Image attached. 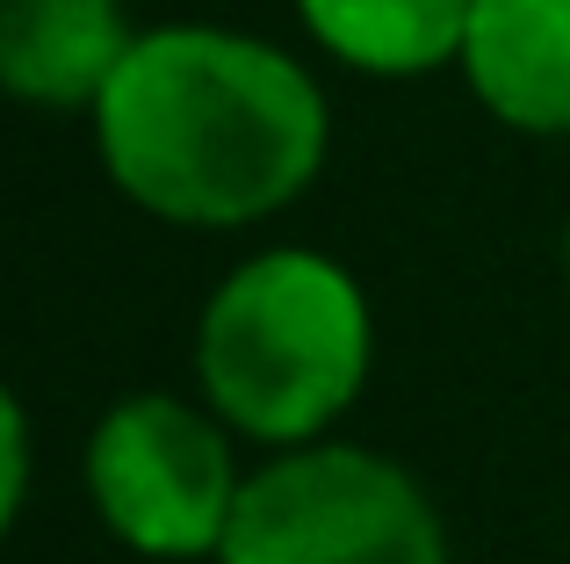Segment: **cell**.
Wrapping results in <instances>:
<instances>
[{"label": "cell", "instance_id": "6da1fadb", "mask_svg": "<svg viewBox=\"0 0 570 564\" xmlns=\"http://www.w3.org/2000/svg\"><path fill=\"white\" fill-rule=\"evenodd\" d=\"M87 124L116 196L188 232L289 211L333 153V109L311 66L224 22L138 29Z\"/></svg>", "mask_w": 570, "mask_h": 564}, {"label": "cell", "instance_id": "7a4b0ae2", "mask_svg": "<svg viewBox=\"0 0 570 564\" xmlns=\"http://www.w3.org/2000/svg\"><path fill=\"white\" fill-rule=\"evenodd\" d=\"M376 369V311L347 261L261 246L195 319V398L253 449L333 441Z\"/></svg>", "mask_w": 570, "mask_h": 564}, {"label": "cell", "instance_id": "3957f363", "mask_svg": "<svg viewBox=\"0 0 570 564\" xmlns=\"http://www.w3.org/2000/svg\"><path fill=\"white\" fill-rule=\"evenodd\" d=\"M217 564H448V528L404 464L304 441L246 470Z\"/></svg>", "mask_w": 570, "mask_h": 564}, {"label": "cell", "instance_id": "277c9868", "mask_svg": "<svg viewBox=\"0 0 570 564\" xmlns=\"http://www.w3.org/2000/svg\"><path fill=\"white\" fill-rule=\"evenodd\" d=\"M87 507L124 543L130 557L153 564H217L224 528L238 514L246 470H238V435L203 406L174 391H130L87 427L80 449Z\"/></svg>", "mask_w": 570, "mask_h": 564}, {"label": "cell", "instance_id": "5b68a950", "mask_svg": "<svg viewBox=\"0 0 570 564\" xmlns=\"http://www.w3.org/2000/svg\"><path fill=\"white\" fill-rule=\"evenodd\" d=\"M455 72L491 124L570 138V0H470Z\"/></svg>", "mask_w": 570, "mask_h": 564}, {"label": "cell", "instance_id": "8992f818", "mask_svg": "<svg viewBox=\"0 0 570 564\" xmlns=\"http://www.w3.org/2000/svg\"><path fill=\"white\" fill-rule=\"evenodd\" d=\"M130 37L124 0H0V95L22 109H95Z\"/></svg>", "mask_w": 570, "mask_h": 564}, {"label": "cell", "instance_id": "52a82bcc", "mask_svg": "<svg viewBox=\"0 0 570 564\" xmlns=\"http://www.w3.org/2000/svg\"><path fill=\"white\" fill-rule=\"evenodd\" d=\"M296 22L347 72L426 80V72L462 58L470 0H296Z\"/></svg>", "mask_w": 570, "mask_h": 564}, {"label": "cell", "instance_id": "ba28073f", "mask_svg": "<svg viewBox=\"0 0 570 564\" xmlns=\"http://www.w3.org/2000/svg\"><path fill=\"white\" fill-rule=\"evenodd\" d=\"M29 464H37L29 412H22V398L8 391V377H0V536L14 528V514H22V499H29Z\"/></svg>", "mask_w": 570, "mask_h": 564}, {"label": "cell", "instance_id": "9c48e42d", "mask_svg": "<svg viewBox=\"0 0 570 564\" xmlns=\"http://www.w3.org/2000/svg\"><path fill=\"white\" fill-rule=\"evenodd\" d=\"M563 282H570V225H563Z\"/></svg>", "mask_w": 570, "mask_h": 564}]
</instances>
